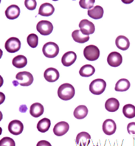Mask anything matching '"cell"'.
Segmentation results:
<instances>
[{
  "mask_svg": "<svg viewBox=\"0 0 135 146\" xmlns=\"http://www.w3.org/2000/svg\"><path fill=\"white\" fill-rule=\"evenodd\" d=\"M75 88L70 84H62L58 89V95L63 100H71L75 96Z\"/></svg>",
  "mask_w": 135,
  "mask_h": 146,
  "instance_id": "obj_1",
  "label": "cell"
},
{
  "mask_svg": "<svg viewBox=\"0 0 135 146\" xmlns=\"http://www.w3.org/2000/svg\"><path fill=\"white\" fill-rule=\"evenodd\" d=\"M42 52L45 57L53 58L59 55V46L55 42H47L43 46Z\"/></svg>",
  "mask_w": 135,
  "mask_h": 146,
  "instance_id": "obj_2",
  "label": "cell"
},
{
  "mask_svg": "<svg viewBox=\"0 0 135 146\" xmlns=\"http://www.w3.org/2000/svg\"><path fill=\"white\" fill-rule=\"evenodd\" d=\"M106 88V83L105 80L100 78L92 80L89 85V90L91 93L95 95H100L104 92Z\"/></svg>",
  "mask_w": 135,
  "mask_h": 146,
  "instance_id": "obj_3",
  "label": "cell"
},
{
  "mask_svg": "<svg viewBox=\"0 0 135 146\" xmlns=\"http://www.w3.org/2000/svg\"><path fill=\"white\" fill-rule=\"evenodd\" d=\"M84 55L86 60L94 61L98 60L100 56V50L97 46L88 45L84 48Z\"/></svg>",
  "mask_w": 135,
  "mask_h": 146,
  "instance_id": "obj_4",
  "label": "cell"
},
{
  "mask_svg": "<svg viewBox=\"0 0 135 146\" xmlns=\"http://www.w3.org/2000/svg\"><path fill=\"white\" fill-rule=\"evenodd\" d=\"M16 79L19 84L22 86H29L33 82V76L29 72H20L16 75Z\"/></svg>",
  "mask_w": 135,
  "mask_h": 146,
  "instance_id": "obj_5",
  "label": "cell"
},
{
  "mask_svg": "<svg viewBox=\"0 0 135 146\" xmlns=\"http://www.w3.org/2000/svg\"><path fill=\"white\" fill-rule=\"evenodd\" d=\"M36 30L42 36H48L53 31V25L50 21L41 20L38 22L36 25Z\"/></svg>",
  "mask_w": 135,
  "mask_h": 146,
  "instance_id": "obj_6",
  "label": "cell"
},
{
  "mask_svg": "<svg viewBox=\"0 0 135 146\" xmlns=\"http://www.w3.org/2000/svg\"><path fill=\"white\" fill-rule=\"evenodd\" d=\"M6 50L10 53L18 52L21 48V41L16 37H11L6 41L5 44Z\"/></svg>",
  "mask_w": 135,
  "mask_h": 146,
  "instance_id": "obj_7",
  "label": "cell"
},
{
  "mask_svg": "<svg viewBox=\"0 0 135 146\" xmlns=\"http://www.w3.org/2000/svg\"><path fill=\"white\" fill-rule=\"evenodd\" d=\"M80 31L85 35H91L95 31V26L92 21L87 19H83L79 23Z\"/></svg>",
  "mask_w": 135,
  "mask_h": 146,
  "instance_id": "obj_8",
  "label": "cell"
},
{
  "mask_svg": "<svg viewBox=\"0 0 135 146\" xmlns=\"http://www.w3.org/2000/svg\"><path fill=\"white\" fill-rule=\"evenodd\" d=\"M24 130L23 123L18 119H14L9 123L8 131L13 135H19Z\"/></svg>",
  "mask_w": 135,
  "mask_h": 146,
  "instance_id": "obj_9",
  "label": "cell"
},
{
  "mask_svg": "<svg viewBox=\"0 0 135 146\" xmlns=\"http://www.w3.org/2000/svg\"><path fill=\"white\" fill-rule=\"evenodd\" d=\"M107 62L109 66L112 67H117L120 66V64L123 62V57L119 52H112L108 54L107 57Z\"/></svg>",
  "mask_w": 135,
  "mask_h": 146,
  "instance_id": "obj_10",
  "label": "cell"
},
{
  "mask_svg": "<svg viewBox=\"0 0 135 146\" xmlns=\"http://www.w3.org/2000/svg\"><path fill=\"white\" fill-rule=\"evenodd\" d=\"M103 131L106 135H112L114 134L117 129L115 122L112 119H107L103 123Z\"/></svg>",
  "mask_w": 135,
  "mask_h": 146,
  "instance_id": "obj_11",
  "label": "cell"
},
{
  "mask_svg": "<svg viewBox=\"0 0 135 146\" xmlns=\"http://www.w3.org/2000/svg\"><path fill=\"white\" fill-rule=\"evenodd\" d=\"M44 77L45 80L48 82H55L59 80L60 77V73L58 71V70L55 68L50 67L45 70L44 73Z\"/></svg>",
  "mask_w": 135,
  "mask_h": 146,
  "instance_id": "obj_12",
  "label": "cell"
},
{
  "mask_svg": "<svg viewBox=\"0 0 135 146\" xmlns=\"http://www.w3.org/2000/svg\"><path fill=\"white\" fill-rule=\"evenodd\" d=\"M69 129V125L67 123L61 121L55 124L53 128V133L58 137H61L67 133Z\"/></svg>",
  "mask_w": 135,
  "mask_h": 146,
  "instance_id": "obj_13",
  "label": "cell"
},
{
  "mask_svg": "<svg viewBox=\"0 0 135 146\" xmlns=\"http://www.w3.org/2000/svg\"><path fill=\"white\" fill-rule=\"evenodd\" d=\"M77 59V55L73 51H69L64 53L61 58V62L65 66H70L75 62Z\"/></svg>",
  "mask_w": 135,
  "mask_h": 146,
  "instance_id": "obj_14",
  "label": "cell"
},
{
  "mask_svg": "<svg viewBox=\"0 0 135 146\" xmlns=\"http://www.w3.org/2000/svg\"><path fill=\"white\" fill-rule=\"evenodd\" d=\"M20 15V8L16 5H12L5 11V16L8 19L13 20L17 19Z\"/></svg>",
  "mask_w": 135,
  "mask_h": 146,
  "instance_id": "obj_15",
  "label": "cell"
},
{
  "mask_svg": "<svg viewBox=\"0 0 135 146\" xmlns=\"http://www.w3.org/2000/svg\"><path fill=\"white\" fill-rule=\"evenodd\" d=\"M90 140L91 136L87 132L83 131L77 135L75 142L78 146H87L90 143Z\"/></svg>",
  "mask_w": 135,
  "mask_h": 146,
  "instance_id": "obj_16",
  "label": "cell"
},
{
  "mask_svg": "<svg viewBox=\"0 0 135 146\" xmlns=\"http://www.w3.org/2000/svg\"><path fill=\"white\" fill-rule=\"evenodd\" d=\"M55 8L50 3H44L39 7V14L41 16H50L53 14Z\"/></svg>",
  "mask_w": 135,
  "mask_h": 146,
  "instance_id": "obj_17",
  "label": "cell"
},
{
  "mask_svg": "<svg viewBox=\"0 0 135 146\" xmlns=\"http://www.w3.org/2000/svg\"><path fill=\"white\" fill-rule=\"evenodd\" d=\"M115 44L117 47L120 50L126 51L130 46V41L128 38L124 36H119L116 38Z\"/></svg>",
  "mask_w": 135,
  "mask_h": 146,
  "instance_id": "obj_18",
  "label": "cell"
},
{
  "mask_svg": "<svg viewBox=\"0 0 135 146\" xmlns=\"http://www.w3.org/2000/svg\"><path fill=\"white\" fill-rule=\"evenodd\" d=\"M72 37L75 42L84 44L89 40V35H85L80 30H75L72 33Z\"/></svg>",
  "mask_w": 135,
  "mask_h": 146,
  "instance_id": "obj_19",
  "label": "cell"
},
{
  "mask_svg": "<svg viewBox=\"0 0 135 146\" xmlns=\"http://www.w3.org/2000/svg\"><path fill=\"white\" fill-rule=\"evenodd\" d=\"M45 111L44 106L39 103H35L30 106V113L33 117H41Z\"/></svg>",
  "mask_w": 135,
  "mask_h": 146,
  "instance_id": "obj_20",
  "label": "cell"
},
{
  "mask_svg": "<svg viewBox=\"0 0 135 146\" xmlns=\"http://www.w3.org/2000/svg\"><path fill=\"white\" fill-rule=\"evenodd\" d=\"M103 8L100 5H97L94 7L92 9L89 10L87 13L89 17H91L93 19H101L103 16Z\"/></svg>",
  "mask_w": 135,
  "mask_h": 146,
  "instance_id": "obj_21",
  "label": "cell"
},
{
  "mask_svg": "<svg viewBox=\"0 0 135 146\" xmlns=\"http://www.w3.org/2000/svg\"><path fill=\"white\" fill-rule=\"evenodd\" d=\"M105 108L107 111L110 112H114L120 108V103L117 99L114 98H109L106 101Z\"/></svg>",
  "mask_w": 135,
  "mask_h": 146,
  "instance_id": "obj_22",
  "label": "cell"
},
{
  "mask_svg": "<svg viewBox=\"0 0 135 146\" xmlns=\"http://www.w3.org/2000/svg\"><path fill=\"white\" fill-rule=\"evenodd\" d=\"M94 72H95V69L91 64H86L82 66L79 70V74L80 76L86 77V78L92 76L94 75Z\"/></svg>",
  "mask_w": 135,
  "mask_h": 146,
  "instance_id": "obj_23",
  "label": "cell"
},
{
  "mask_svg": "<svg viewBox=\"0 0 135 146\" xmlns=\"http://www.w3.org/2000/svg\"><path fill=\"white\" fill-rule=\"evenodd\" d=\"M88 114V109L86 106L80 105L76 107L74 111V117L76 119H82L85 118Z\"/></svg>",
  "mask_w": 135,
  "mask_h": 146,
  "instance_id": "obj_24",
  "label": "cell"
},
{
  "mask_svg": "<svg viewBox=\"0 0 135 146\" xmlns=\"http://www.w3.org/2000/svg\"><path fill=\"white\" fill-rule=\"evenodd\" d=\"M12 64L16 68L21 69V68H24L27 65V59L24 55H17L15 58H13L12 61Z\"/></svg>",
  "mask_w": 135,
  "mask_h": 146,
  "instance_id": "obj_25",
  "label": "cell"
},
{
  "mask_svg": "<svg viewBox=\"0 0 135 146\" xmlns=\"http://www.w3.org/2000/svg\"><path fill=\"white\" fill-rule=\"evenodd\" d=\"M51 125V121L48 118H43L39 120L37 124L38 131L41 133H45L50 129Z\"/></svg>",
  "mask_w": 135,
  "mask_h": 146,
  "instance_id": "obj_26",
  "label": "cell"
},
{
  "mask_svg": "<svg viewBox=\"0 0 135 146\" xmlns=\"http://www.w3.org/2000/svg\"><path fill=\"white\" fill-rule=\"evenodd\" d=\"M131 86V84L127 79L122 78L117 82L115 85L116 92H126Z\"/></svg>",
  "mask_w": 135,
  "mask_h": 146,
  "instance_id": "obj_27",
  "label": "cell"
},
{
  "mask_svg": "<svg viewBox=\"0 0 135 146\" xmlns=\"http://www.w3.org/2000/svg\"><path fill=\"white\" fill-rule=\"evenodd\" d=\"M123 113L125 117L129 119L135 117V106L132 104H126L123 108Z\"/></svg>",
  "mask_w": 135,
  "mask_h": 146,
  "instance_id": "obj_28",
  "label": "cell"
},
{
  "mask_svg": "<svg viewBox=\"0 0 135 146\" xmlns=\"http://www.w3.org/2000/svg\"><path fill=\"white\" fill-rule=\"evenodd\" d=\"M27 42L30 47L36 48L39 44V37L36 34H30L27 38Z\"/></svg>",
  "mask_w": 135,
  "mask_h": 146,
  "instance_id": "obj_29",
  "label": "cell"
},
{
  "mask_svg": "<svg viewBox=\"0 0 135 146\" xmlns=\"http://www.w3.org/2000/svg\"><path fill=\"white\" fill-rule=\"evenodd\" d=\"M94 2H95L94 0H80L79 2V5L84 9L91 10L92 9Z\"/></svg>",
  "mask_w": 135,
  "mask_h": 146,
  "instance_id": "obj_30",
  "label": "cell"
},
{
  "mask_svg": "<svg viewBox=\"0 0 135 146\" xmlns=\"http://www.w3.org/2000/svg\"><path fill=\"white\" fill-rule=\"evenodd\" d=\"M0 146H16V143L12 138L6 137L1 139Z\"/></svg>",
  "mask_w": 135,
  "mask_h": 146,
  "instance_id": "obj_31",
  "label": "cell"
},
{
  "mask_svg": "<svg viewBox=\"0 0 135 146\" xmlns=\"http://www.w3.org/2000/svg\"><path fill=\"white\" fill-rule=\"evenodd\" d=\"M25 5L29 11H34L37 5V2L36 0H25Z\"/></svg>",
  "mask_w": 135,
  "mask_h": 146,
  "instance_id": "obj_32",
  "label": "cell"
},
{
  "mask_svg": "<svg viewBox=\"0 0 135 146\" xmlns=\"http://www.w3.org/2000/svg\"><path fill=\"white\" fill-rule=\"evenodd\" d=\"M127 131L129 134L135 137V122L128 123L127 125Z\"/></svg>",
  "mask_w": 135,
  "mask_h": 146,
  "instance_id": "obj_33",
  "label": "cell"
},
{
  "mask_svg": "<svg viewBox=\"0 0 135 146\" xmlns=\"http://www.w3.org/2000/svg\"><path fill=\"white\" fill-rule=\"evenodd\" d=\"M36 146H52V145L51 144L49 143L48 141L41 140V141H39V143H37Z\"/></svg>",
  "mask_w": 135,
  "mask_h": 146,
  "instance_id": "obj_34",
  "label": "cell"
},
{
  "mask_svg": "<svg viewBox=\"0 0 135 146\" xmlns=\"http://www.w3.org/2000/svg\"><path fill=\"white\" fill-rule=\"evenodd\" d=\"M94 146H98V145H94Z\"/></svg>",
  "mask_w": 135,
  "mask_h": 146,
  "instance_id": "obj_35",
  "label": "cell"
}]
</instances>
